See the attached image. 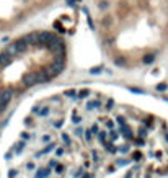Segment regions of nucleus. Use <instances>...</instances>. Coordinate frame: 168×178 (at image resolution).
I'll list each match as a JSON object with an SVG mask.
<instances>
[{"instance_id":"1","label":"nucleus","mask_w":168,"mask_h":178,"mask_svg":"<svg viewBox=\"0 0 168 178\" xmlns=\"http://www.w3.org/2000/svg\"><path fill=\"white\" fill-rule=\"evenodd\" d=\"M38 34H39V44L41 46H46V47L49 43H52L56 39V34L51 33V31H43V33H38Z\"/></svg>"},{"instance_id":"2","label":"nucleus","mask_w":168,"mask_h":178,"mask_svg":"<svg viewBox=\"0 0 168 178\" xmlns=\"http://www.w3.org/2000/svg\"><path fill=\"white\" fill-rule=\"evenodd\" d=\"M47 49L52 51L54 54H62V52H64V43H62V41H59L57 38H56L52 43L47 44Z\"/></svg>"},{"instance_id":"3","label":"nucleus","mask_w":168,"mask_h":178,"mask_svg":"<svg viewBox=\"0 0 168 178\" xmlns=\"http://www.w3.org/2000/svg\"><path fill=\"white\" fill-rule=\"evenodd\" d=\"M23 39L26 41L28 46H38V44H39V34L34 31V33H30V34H26V36H23Z\"/></svg>"},{"instance_id":"4","label":"nucleus","mask_w":168,"mask_h":178,"mask_svg":"<svg viewBox=\"0 0 168 178\" xmlns=\"http://www.w3.org/2000/svg\"><path fill=\"white\" fill-rule=\"evenodd\" d=\"M23 83L26 87H31V85H34V83H38V80H36V72H28V74H24L23 75Z\"/></svg>"},{"instance_id":"5","label":"nucleus","mask_w":168,"mask_h":178,"mask_svg":"<svg viewBox=\"0 0 168 178\" xmlns=\"http://www.w3.org/2000/svg\"><path fill=\"white\" fill-rule=\"evenodd\" d=\"M36 80H38V83H44V82H49L51 77L46 74V70H39V72H36Z\"/></svg>"},{"instance_id":"6","label":"nucleus","mask_w":168,"mask_h":178,"mask_svg":"<svg viewBox=\"0 0 168 178\" xmlns=\"http://www.w3.org/2000/svg\"><path fill=\"white\" fill-rule=\"evenodd\" d=\"M10 62H12V56H10L8 52H2V54H0V65H2V67H7Z\"/></svg>"},{"instance_id":"7","label":"nucleus","mask_w":168,"mask_h":178,"mask_svg":"<svg viewBox=\"0 0 168 178\" xmlns=\"http://www.w3.org/2000/svg\"><path fill=\"white\" fill-rule=\"evenodd\" d=\"M15 46H16V49H18V54H20V52H24V51L28 49V44H26V41H24L23 38H21V39H18V41H16V43H15Z\"/></svg>"},{"instance_id":"8","label":"nucleus","mask_w":168,"mask_h":178,"mask_svg":"<svg viewBox=\"0 0 168 178\" xmlns=\"http://www.w3.org/2000/svg\"><path fill=\"white\" fill-rule=\"evenodd\" d=\"M5 52H8V54L12 56V57H13V56H16V54H18V49H16L15 43H13V44H8V46H7V49H5Z\"/></svg>"},{"instance_id":"9","label":"nucleus","mask_w":168,"mask_h":178,"mask_svg":"<svg viewBox=\"0 0 168 178\" xmlns=\"http://www.w3.org/2000/svg\"><path fill=\"white\" fill-rule=\"evenodd\" d=\"M114 64L116 65H119V67H124L127 62H126V59L122 57V56H118V57H114Z\"/></svg>"},{"instance_id":"10","label":"nucleus","mask_w":168,"mask_h":178,"mask_svg":"<svg viewBox=\"0 0 168 178\" xmlns=\"http://www.w3.org/2000/svg\"><path fill=\"white\" fill-rule=\"evenodd\" d=\"M153 61H155V56H153V54H145L144 59H142V62H144V64H152Z\"/></svg>"},{"instance_id":"11","label":"nucleus","mask_w":168,"mask_h":178,"mask_svg":"<svg viewBox=\"0 0 168 178\" xmlns=\"http://www.w3.org/2000/svg\"><path fill=\"white\" fill-rule=\"evenodd\" d=\"M101 72H103V65H95V67L90 69V74L92 75H98V74H101Z\"/></svg>"},{"instance_id":"12","label":"nucleus","mask_w":168,"mask_h":178,"mask_svg":"<svg viewBox=\"0 0 168 178\" xmlns=\"http://www.w3.org/2000/svg\"><path fill=\"white\" fill-rule=\"evenodd\" d=\"M77 95H78V98H87V96L90 95V92L87 88H83V90H80L78 93H77Z\"/></svg>"},{"instance_id":"13","label":"nucleus","mask_w":168,"mask_h":178,"mask_svg":"<svg viewBox=\"0 0 168 178\" xmlns=\"http://www.w3.org/2000/svg\"><path fill=\"white\" fill-rule=\"evenodd\" d=\"M64 95H65V96H70V98H73V96H77V92H75L73 88H70V90H65Z\"/></svg>"},{"instance_id":"14","label":"nucleus","mask_w":168,"mask_h":178,"mask_svg":"<svg viewBox=\"0 0 168 178\" xmlns=\"http://www.w3.org/2000/svg\"><path fill=\"white\" fill-rule=\"evenodd\" d=\"M96 106H100V102H90L88 105H87L88 110H93V108H96Z\"/></svg>"},{"instance_id":"15","label":"nucleus","mask_w":168,"mask_h":178,"mask_svg":"<svg viewBox=\"0 0 168 178\" xmlns=\"http://www.w3.org/2000/svg\"><path fill=\"white\" fill-rule=\"evenodd\" d=\"M168 88V83H160V85H157V90L158 92H163V90Z\"/></svg>"},{"instance_id":"16","label":"nucleus","mask_w":168,"mask_h":178,"mask_svg":"<svg viewBox=\"0 0 168 178\" xmlns=\"http://www.w3.org/2000/svg\"><path fill=\"white\" fill-rule=\"evenodd\" d=\"M108 5H110V3L103 0V2H100V5H98V7H100V10H106V8H108Z\"/></svg>"},{"instance_id":"17","label":"nucleus","mask_w":168,"mask_h":178,"mask_svg":"<svg viewBox=\"0 0 168 178\" xmlns=\"http://www.w3.org/2000/svg\"><path fill=\"white\" fill-rule=\"evenodd\" d=\"M47 113H49V108H43V111H39V114H41V116H46Z\"/></svg>"},{"instance_id":"18","label":"nucleus","mask_w":168,"mask_h":178,"mask_svg":"<svg viewBox=\"0 0 168 178\" xmlns=\"http://www.w3.org/2000/svg\"><path fill=\"white\" fill-rule=\"evenodd\" d=\"M131 92H134V93H141V95H144V90H139V88H131Z\"/></svg>"},{"instance_id":"19","label":"nucleus","mask_w":168,"mask_h":178,"mask_svg":"<svg viewBox=\"0 0 168 178\" xmlns=\"http://www.w3.org/2000/svg\"><path fill=\"white\" fill-rule=\"evenodd\" d=\"M98 136H100V141H103V142H104V139H106V134H104V132H100Z\"/></svg>"},{"instance_id":"20","label":"nucleus","mask_w":168,"mask_h":178,"mask_svg":"<svg viewBox=\"0 0 168 178\" xmlns=\"http://www.w3.org/2000/svg\"><path fill=\"white\" fill-rule=\"evenodd\" d=\"M62 137H64V141H65V144H70V141H69V137H67V134H62Z\"/></svg>"},{"instance_id":"21","label":"nucleus","mask_w":168,"mask_h":178,"mask_svg":"<svg viewBox=\"0 0 168 178\" xmlns=\"http://www.w3.org/2000/svg\"><path fill=\"white\" fill-rule=\"evenodd\" d=\"M15 170H10V172H8V175H10V178H13V177H15Z\"/></svg>"},{"instance_id":"22","label":"nucleus","mask_w":168,"mask_h":178,"mask_svg":"<svg viewBox=\"0 0 168 178\" xmlns=\"http://www.w3.org/2000/svg\"><path fill=\"white\" fill-rule=\"evenodd\" d=\"M87 139H88V141L92 139V131H87Z\"/></svg>"},{"instance_id":"23","label":"nucleus","mask_w":168,"mask_h":178,"mask_svg":"<svg viewBox=\"0 0 168 178\" xmlns=\"http://www.w3.org/2000/svg\"><path fill=\"white\" fill-rule=\"evenodd\" d=\"M111 106H113V100H110V102H108V105H106V108H108V110H110Z\"/></svg>"},{"instance_id":"24","label":"nucleus","mask_w":168,"mask_h":178,"mask_svg":"<svg viewBox=\"0 0 168 178\" xmlns=\"http://www.w3.org/2000/svg\"><path fill=\"white\" fill-rule=\"evenodd\" d=\"M111 139H118V132H111Z\"/></svg>"},{"instance_id":"25","label":"nucleus","mask_w":168,"mask_h":178,"mask_svg":"<svg viewBox=\"0 0 168 178\" xmlns=\"http://www.w3.org/2000/svg\"><path fill=\"white\" fill-rule=\"evenodd\" d=\"M21 137H23V139H28V137H30V134H28V132H23Z\"/></svg>"},{"instance_id":"26","label":"nucleus","mask_w":168,"mask_h":178,"mask_svg":"<svg viewBox=\"0 0 168 178\" xmlns=\"http://www.w3.org/2000/svg\"><path fill=\"white\" fill-rule=\"evenodd\" d=\"M78 121H80V118H78V116H75V114H73V123H78Z\"/></svg>"},{"instance_id":"27","label":"nucleus","mask_w":168,"mask_h":178,"mask_svg":"<svg viewBox=\"0 0 168 178\" xmlns=\"http://www.w3.org/2000/svg\"><path fill=\"white\" fill-rule=\"evenodd\" d=\"M56 163H57V162H56V160H51V162H49V167H54Z\"/></svg>"},{"instance_id":"28","label":"nucleus","mask_w":168,"mask_h":178,"mask_svg":"<svg viewBox=\"0 0 168 178\" xmlns=\"http://www.w3.org/2000/svg\"><path fill=\"white\" fill-rule=\"evenodd\" d=\"M0 69H3V67H2V65H0Z\"/></svg>"}]
</instances>
